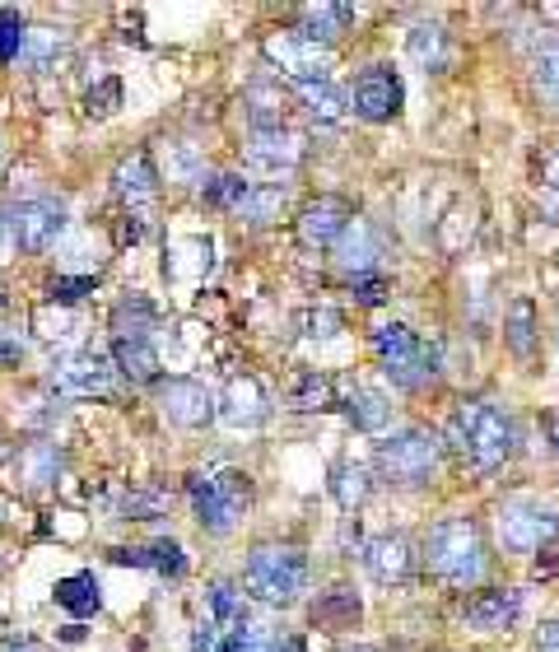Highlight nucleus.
<instances>
[{
	"mask_svg": "<svg viewBox=\"0 0 559 652\" xmlns=\"http://www.w3.org/2000/svg\"><path fill=\"white\" fill-rule=\"evenodd\" d=\"M559 532V518L550 513L546 503H532V499H513L499 508V541L509 545L518 555H536L546 550Z\"/></svg>",
	"mask_w": 559,
	"mask_h": 652,
	"instance_id": "0eeeda50",
	"label": "nucleus"
},
{
	"mask_svg": "<svg viewBox=\"0 0 559 652\" xmlns=\"http://www.w3.org/2000/svg\"><path fill=\"white\" fill-rule=\"evenodd\" d=\"M378 252H382V238H378V228L369 224V220H349L345 224V234L336 238V261H341V271H349V275H369V266L378 261Z\"/></svg>",
	"mask_w": 559,
	"mask_h": 652,
	"instance_id": "dca6fc26",
	"label": "nucleus"
},
{
	"mask_svg": "<svg viewBox=\"0 0 559 652\" xmlns=\"http://www.w3.org/2000/svg\"><path fill=\"white\" fill-rule=\"evenodd\" d=\"M266 57L280 66V75H289L294 84H318L331 80V51L318 47L312 38H304L299 28L289 33H271L266 38Z\"/></svg>",
	"mask_w": 559,
	"mask_h": 652,
	"instance_id": "1a4fd4ad",
	"label": "nucleus"
},
{
	"mask_svg": "<svg viewBox=\"0 0 559 652\" xmlns=\"http://www.w3.org/2000/svg\"><path fill=\"white\" fill-rule=\"evenodd\" d=\"M47 387L57 396H70V401L108 396L112 392V364H108V355H98V349H80V355H66V359L51 364Z\"/></svg>",
	"mask_w": 559,
	"mask_h": 652,
	"instance_id": "6e6552de",
	"label": "nucleus"
},
{
	"mask_svg": "<svg viewBox=\"0 0 559 652\" xmlns=\"http://www.w3.org/2000/svg\"><path fill=\"white\" fill-rule=\"evenodd\" d=\"M355 112L364 121H388L401 112V80L392 66H369L364 75L355 80Z\"/></svg>",
	"mask_w": 559,
	"mask_h": 652,
	"instance_id": "f8f14e48",
	"label": "nucleus"
},
{
	"mask_svg": "<svg viewBox=\"0 0 559 652\" xmlns=\"http://www.w3.org/2000/svg\"><path fill=\"white\" fill-rule=\"evenodd\" d=\"M51 602H57L61 610H70V615H94L98 606H103V596H98V578L94 573H70V578H61L57 588H51Z\"/></svg>",
	"mask_w": 559,
	"mask_h": 652,
	"instance_id": "393cba45",
	"label": "nucleus"
},
{
	"mask_svg": "<svg viewBox=\"0 0 559 652\" xmlns=\"http://www.w3.org/2000/svg\"><path fill=\"white\" fill-rule=\"evenodd\" d=\"M299 327H304V336L326 341V336H336V331H341V312H331V308H308V312L299 317Z\"/></svg>",
	"mask_w": 559,
	"mask_h": 652,
	"instance_id": "37998d69",
	"label": "nucleus"
},
{
	"mask_svg": "<svg viewBox=\"0 0 559 652\" xmlns=\"http://www.w3.org/2000/svg\"><path fill=\"white\" fill-rule=\"evenodd\" d=\"M248 164L261 173H294L304 164V135H294L285 127L275 131H252L248 140Z\"/></svg>",
	"mask_w": 559,
	"mask_h": 652,
	"instance_id": "ddd939ff",
	"label": "nucleus"
},
{
	"mask_svg": "<svg viewBox=\"0 0 559 652\" xmlns=\"http://www.w3.org/2000/svg\"><path fill=\"white\" fill-rule=\"evenodd\" d=\"M312 615H318L322 625H331V629H349V625L359 620V596H355V592H345V588H331Z\"/></svg>",
	"mask_w": 559,
	"mask_h": 652,
	"instance_id": "7c9ffc66",
	"label": "nucleus"
},
{
	"mask_svg": "<svg viewBox=\"0 0 559 652\" xmlns=\"http://www.w3.org/2000/svg\"><path fill=\"white\" fill-rule=\"evenodd\" d=\"M289 405L294 411H331L336 405V382L326 374H299L289 387Z\"/></svg>",
	"mask_w": 559,
	"mask_h": 652,
	"instance_id": "cd10ccee",
	"label": "nucleus"
},
{
	"mask_svg": "<svg viewBox=\"0 0 559 652\" xmlns=\"http://www.w3.org/2000/svg\"><path fill=\"white\" fill-rule=\"evenodd\" d=\"M61 462L66 457L57 443H28V448H20V457H14V475H20L24 489H47L61 475Z\"/></svg>",
	"mask_w": 559,
	"mask_h": 652,
	"instance_id": "412c9836",
	"label": "nucleus"
},
{
	"mask_svg": "<svg viewBox=\"0 0 559 652\" xmlns=\"http://www.w3.org/2000/svg\"><path fill=\"white\" fill-rule=\"evenodd\" d=\"M140 569H154L164 578H182L187 573V555L178 541H154V545H140Z\"/></svg>",
	"mask_w": 559,
	"mask_h": 652,
	"instance_id": "c756f323",
	"label": "nucleus"
},
{
	"mask_svg": "<svg viewBox=\"0 0 559 652\" xmlns=\"http://www.w3.org/2000/svg\"><path fill=\"white\" fill-rule=\"evenodd\" d=\"M159 405H164V415L173 419V425H182V429H201V425H210V419L219 415L215 396H210L201 382H191V378L164 382L159 387Z\"/></svg>",
	"mask_w": 559,
	"mask_h": 652,
	"instance_id": "9b49d317",
	"label": "nucleus"
},
{
	"mask_svg": "<svg viewBox=\"0 0 559 652\" xmlns=\"http://www.w3.org/2000/svg\"><path fill=\"white\" fill-rule=\"evenodd\" d=\"M20 51H24V20H20V10H0V66L20 61Z\"/></svg>",
	"mask_w": 559,
	"mask_h": 652,
	"instance_id": "58836bf2",
	"label": "nucleus"
},
{
	"mask_svg": "<svg viewBox=\"0 0 559 652\" xmlns=\"http://www.w3.org/2000/svg\"><path fill=\"white\" fill-rule=\"evenodd\" d=\"M364 564H369V573L378 578V583H406L411 578V564H415V555H411V541L406 536H378V541H369L364 545Z\"/></svg>",
	"mask_w": 559,
	"mask_h": 652,
	"instance_id": "a211bd4d",
	"label": "nucleus"
},
{
	"mask_svg": "<svg viewBox=\"0 0 559 652\" xmlns=\"http://www.w3.org/2000/svg\"><path fill=\"white\" fill-rule=\"evenodd\" d=\"M205 620L215 625L219 633H229V639H252V629H248V602H242V592L234 583H210V592H205Z\"/></svg>",
	"mask_w": 559,
	"mask_h": 652,
	"instance_id": "f3484780",
	"label": "nucleus"
},
{
	"mask_svg": "<svg viewBox=\"0 0 559 652\" xmlns=\"http://www.w3.org/2000/svg\"><path fill=\"white\" fill-rule=\"evenodd\" d=\"M121 108V80L108 75V80H98L90 94H84V112L90 117H112Z\"/></svg>",
	"mask_w": 559,
	"mask_h": 652,
	"instance_id": "4c0bfd02",
	"label": "nucleus"
},
{
	"mask_svg": "<svg viewBox=\"0 0 559 652\" xmlns=\"http://www.w3.org/2000/svg\"><path fill=\"white\" fill-rule=\"evenodd\" d=\"M252 103V127L257 131H275L280 127V117H285V94L271 90V84H257V90L248 94Z\"/></svg>",
	"mask_w": 559,
	"mask_h": 652,
	"instance_id": "473e14b6",
	"label": "nucleus"
},
{
	"mask_svg": "<svg viewBox=\"0 0 559 652\" xmlns=\"http://www.w3.org/2000/svg\"><path fill=\"white\" fill-rule=\"evenodd\" d=\"M536 652H559V625L550 620V625H540V633H536Z\"/></svg>",
	"mask_w": 559,
	"mask_h": 652,
	"instance_id": "de8ad7c7",
	"label": "nucleus"
},
{
	"mask_svg": "<svg viewBox=\"0 0 559 652\" xmlns=\"http://www.w3.org/2000/svg\"><path fill=\"white\" fill-rule=\"evenodd\" d=\"M536 90H540V98L559 108V43L540 47V57H536Z\"/></svg>",
	"mask_w": 559,
	"mask_h": 652,
	"instance_id": "e433bc0d",
	"label": "nucleus"
},
{
	"mask_svg": "<svg viewBox=\"0 0 559 652\" xmlns=\"http://www.w3.org/2000/svg\"><path fill=\"white\" fill-rule=\"evenodd\" d=\"M411 57L425 66V70H439V66H443V28L419 24V28L411 33Z\"/></svg>",
	"mask_w": 559,
	"mask_h": 652,
	"instance_id": "f704fd0d",
	"label": "nucleus"
},
{
	"mask_svg": "<svg viewBox=\"0 0 559 652\" xmlns=\"http://www.w3.org/2000/svg\"><path fill=\"white\" fill-rule=\"evenodd\" d=\"M503 331H509V349L518 359H532L536 355V304L532 298H518V304L509 308V322H503Z\"/></svg>",
	"mask_w": 559,
	"mask_h": 652,
	"instance_id": "bb28decb",
	"label": "nucleus"
},
{
	"mask_svg": "<svg viewBox=\"0 0 559 652\" xmlns=\"http://www.w3.org/2000/svg\"><path fill=\"white\" fill-rule=\"evenodd\" d=\"M94 285H98V275H57L47 285V298L51 304H80L84 294H94Z\"/></svg>",
	"mask_w": 559,
	"mask_h": 652,
	"instance_id": "a19ab883",
	"label": "nucleus"
},
{
	"mask_svg": "<svg viewBox=\"0 0 559 652\" xmlns=\"http://www.w3.org/2000/svg\"><path fill=\"white\" fill-rule=\"evenodd\" d=\"M345 411H349V419H355V429H364V434L388 429V419H392V405L382 401V392H373V387H355L349 401H345Z\"/></svg>",
	"mask_w": 559,
	"mask_h": 652,
	"instance_id": "a878e982",
	"label": "nucleus"
},
{
	"mask_svg": "<svg viewBox=\"0 0 559 652\" xmlns=\"http://www.w3.org/2000/svg\"><path fill=\"white\" fill-rule=\"evenodd\" d=\"M14 248V242H10V228H5V215H0V261H5V252Z\"/></svg>",
	"mask_w": 559,
	"mask_h": 652,
	"instance_id": "8fccbe9b",
	"label": "nucleus"
},
{
	"mask_svg": "<svg viewBox=\"0 0 559 652\" xmlns=\"http://www.w3.org/2000/svg\"><path fill=\"white\" fill-rule=\"evenodd\" d=\"M248 191H252V182H242L238 173H224V178L205 182V201H210V205H219V210H238Z\"/></svg>",
	"mask_w": 559,
	"mask_h": 652,
	"instance_id": "c9c22d12",
	"label": "nucleus"
},
{
	"mask_svg": "<svg viewBox=\"0 0 559 652\" xmlns=\"http://www.w3.org/2000/svg\"><path fill=\"white\" fill-rule=\"evenodd\" d=\"M355 220V210L341 197H318L304 215H299V238L308 248H336V238L345 234V224Z\"/></svg>",
	"mask_w": 559,
	"mask_h": 652,
	"instance_id": "4468645a",
	"label": "nucleus"
},
{
	"mask_svg": "<svg viewBox=\"0 0 559 652\" xmlns=\"http://www.w3.org/2000/svg\"><path fill=\"white\" fill-rule=\"evenodd\" d=\"M540 178H546V187L559 191V150H550L546 158H540Z\"/></svg>",
	"mask_w": 559,
	"mask_h": 652,
	"instance_id": "09e8293b",
	"label": "nucleus"
},
{
	"mask_svg": "<svg viewBox=\"0 0 559 652\" xmlns=\"http://www.w3.org/2000/svg\"><path fill=\"white\" fill-rule=\"evenodd\" d=\"M145 238V220L140 215H121V224H117V242L127 248V242H140Z\"/></svg>",
	"mask_w": 559,
	"mask_h": 652,
	"instance_id": "49530a36",
	"label": "nucleus"
},
{
	"mask_svg": "<svg viewBox=\"0 0 559 652\" xmlns=\"http://www.w3.org/2000/svg\"><path fill=\"white\" fill-rule=\"evenodd\" d=\"M112 187L127 205H145L154 191H159V168H154L150 150H135L131 158H121L117 173H112Z\"/></svg>",
	"mask_w": 559,
	"mask_h": 652,
	"instance_id": "aec40b11",
	"label": "nucleus"
},
{
	"mask_svg": "<svg viewBox=\"0 0 559 652\" xmlns=\"http://www.w3.org/2000/svg\"><path fill=\"white\" fill-rule=\"evenodd\" d=\"M555 443H559V415H555Z\"/></svg>",
	"mask_w": 559,
	"mask_h": 652,
	"instance_id": "3c124183",
	"label": "nucleus"
},
{
	"mask_svg": "<svg viewBox=\"0 0 559 652\" xmlns=\"http://www.w3.org/2000/svg\"><path fill=\"white\" fill-rule=\"evenodd\" d=\"M373 349L382 359V374L401 387H419L425 378H433V364H439V349L419 345L411 336V327H401V322H382L373 331Z\"/></svg>",
	"mask_w": 559,
	"mask_h": 652,
	"instance_id": "39448f33",
	"label": "nucleus"
},
{
	"mask_svg": "<svg viewBox=\"0 0 559 652\" xmlns=\"http://www.w3.org/2000/svg\"><path fill=\"white\" fill-rule=\"evenodd\" d=\"M355 294H359V304L378 308L382 298H388V280H382V275H355Z\"/></svg>",
	"mask_w": 559,
	"mask_h": 652,
	"instance_id": "c03bdc74",
	"label": "nucleus"
},
{
	"mask_svg": "<svg viewBox=\"0 0 559 652\" xmlns=\"http://www.w3.org/2000/svg\"><path fill=\"white\" fill-rule=\"evenodd\" d=\"M24 359V341L10 336V331H0V368H14Z\"/></svg>",
	"mask_w": 559,
	"mask_h": 652,
	"instance_id": "a18cd8bd",
	"label": "nucleus"
},
{
	"mask_svg": "<svg viewBox=\"0 0 559 652\" xmlns=\"http://www.w3.org/2000/svg\"><path fill=\"white\" fill-rule=\"evenodd\" d=\"M187 495H191V508H197V522L205 526V532H234V522L248 513L252 503V481L234 466L224 471H197L187 475Z\"/></svg>",
	"mask_w": 559,
	"mask_h": 652,
	"instance_id": "f03ea898",
	"label": "nucleus"
},
{
	"mask_svg": "<svg viewBox=\"0 0 559 652\" xmlns=\"http://www.w3.org/2000/svg\"><path fill=\"white\" fill-rule=\"evenodd\" d=\"M20 61L28 66V75H47V70H57V66L66 61V33H57V28H33V33H24Z\"/></svg>",
	"mask_w": 559,
	"mask_h": 652,
	"instance_id": "5701e85b",
	"label": "nucleus"
},
{
	"mask_svg": "<svg viewBox=\"0 0 559 652\" xmlns=\"http://www.w3.org/2000/svg\"><path fill=\"white\" fill-rule=\"evenodd\" d=\"M299 94H304V103H308V112L318 117V121H341L345 117V94L336 90L331 80H318V84H299Z\"/></svg>",
	"mask_w": 559,
	"mask_h": 652,
	"instance_id": "c85d7f7f",
	"label": "nucleus"
},
{
	"mask_svg": "<svg viewBox=\"0 0 559 652\" xmlns=\"http://www.w3.org/2000/svg\"><path fill=\"white\" fill-rule=\"evenodd\" d=\"M518 615H522V592L499 588V592H480L476 602L466 606V625L480 633H499V629H509Z\"/></svg>",
	"mask_w": 559,
	"mask_h": 652,
	"instance_id": "6ab92c4d",
	"label": "nucleus"
},
{
	"mask_svg": "<svg viewBox=\"0 0 559 652\" xmlns=\"http://www.w3.org/2000/svg\"><path fill=\"white\" fill-rule=\"evenodd\" d=\"M5 228H10V242L20 252H47L66 228V210H61V201H47V197L24 201L5 215Z\"/></svg>",
	"mask_w": 559,
	"mask_h": 652,
	"instance_id": "9d476101",
	"label": "nucleus"
},
{
	"mask_svg": "<svg viewBox=\"0 0 559 652\" xmlns=\"http://www.w3.org/2000/svg\"><path fill=\"white\" fill-rule=\"evenodd\" d=\"M164 495H154V489H131L127 499H121V518L127 522H145V518H154V513H164Z\"/></svg>",
	"mask_w": 559,
	"mask_h": 652,
	"instance_id": "79ce46f5",
	"label": "nucleus"
},
{
	"mask_svg": "<svg viewBox=\"0 0 559 652\" xmlns=\"http://www.w3.org/2000/svg\"><path fill=\"white\" fill-rule=\"evenodd\" d=\"M242 648H248V639H229V633H219L210 620L191 629V652H242Z\"/></svg>",
	"mask_w": 559,
	"mask_h": 652,
	"instance_id": "ea45409f",
	"label": "nucleus"
},
{
	"mask_svg": "<svg viewBox=\"0 0 559 652\" xmlns=\"http://www.w3.org/2000/svg\"><path fill=\"white\" fill-rule=\"evenodd\" d=\"M304 583H308V559L294 545H257L248 559V573H242V588L266 606L299 602Z\"/></svg>",
	"mask_w": 559,
	"mask_h": 652,
	"instance_id": "20e7f679",
	"label": "nucleus"
},
{
	"mask_svg": "<svg viewBox=\"0 0 559 652\" xmlns=\"http://www.w3.org/2000/svg\"><path fill=\"white\" fill-rule=\"evenodd\" d=\"M280 205H285V191H280V187H252L248 197H242L238 215L252 220V224H271L280 215Z\"/></svg>",
	"mask_w": 559,
	"mask_h": 652,
	"instance_id": "72a5a7b5",
	"label": "nucleus"
},
{
	"mask_svg": "<svg viewBox=\"0 0 559 652\" xmlns=\"http://www.w3.org/2000/svg\"><path fill=\"white\" fill-rule=\"evenodd\" d=\"M215 405H219V419L234 429H252L266 419V392H261L257 378H229V387H224V396Z\"/></svg>",
	"mask_w": 559,
	"mask_h": 652,
	"instance_id": "2eb2a0df",
	"label": "nucleus"
},
{
	"mask_svg": "<svg viewBox=\"0 0 559 652\" xmlns=\"http://www.w3.org/2000/svg\"><path fill=\"white\" fill-rule=\"evenodd\" d=\"M112 364H117V374L127 382H154V378H159V355H154V345L135 341V336H117L112 341Z\"/></svg>",
	"mask_w": 559,
	"mask_h": 652,
	"instance_id": "4be33fe9",
	"label": "nucleus"
},
{
	"mask_svg": "<svg viewBox=\"0 0 559 652\" xmlns=\"http://www.w3.org/2000/svg\"><path fill=\"white\" fill-rule=\"evenodd\" d=\"M355 24V5H326V0H318V5H304V38L312 43H331V38H341V33Z\"/></svg>",
	"mask_w": 559,
	"mask_h": 652,
	"instance_id": "b1692460",
	"label": "nucleus"
},
{
	"mask_svg": "<svg viewBox=\"0 0 559 652\" xmlns=\"http://www.w3.org/2000/svg\"><path fill=\"white\" fill-rule=\"evenodd\" d=\"M378 466L396 485H425L433 475V466H439V438L425 434V429L396 434L378 448Z\"/></svg>",
	"mask_w": 559,
	"mask_h": 652,
	"instance_id": "423d86ee",
	"label": "nucleus"
},
{
	"mask_svg": "<svg viewBox=\"0 0 559 652\" xmlns=\"http://www.w3.org/2000/svg\"><path fill=\"white\" fill-rule=\"evenodd\" d=\"M425 564H429V573H439L443 583H452V588L476 583L480 569H485V550H480L476 522L443 518L429 532V541H425Z\"/></svg>",
	"mask_w": 559,
	"mask_h": 652,
	"instance_id": "7ed1b4c3",
	"label": "nucleus"
},
{
	"mask_svg": "<svg viewBox=\"0 0 559 652\" xmlns=\"http://www.w3.org/2000/svg\"><path fill=\"white\" fill-rule=\"evenodd\" d=\"M448 438H452V448L466 452L480 471H489V466H499L503 457L513 452V419L503 415L499 405L466 401L462 411L448 419Z\"/></svg>",
	"mask_w": 559,
	"mask_h": 652,
	"instance_id": "f257e3e1",
	"label": "nucleus"
},
{
	"mask_svg": "<svg viewBox=\"0 0 559 652\" xmlns=\"http://www.w3.org/2000/svg\"><path fill=\"white\" fill-rule=\"evenodd\" d=\"M331 495L341 499V508H359L364 499H369V471L341 462L336 471H331Z\"/></svg>",
	"mask_w": 559,
	"mask_h": 652,
	"instance_id": "2f4dec72",
	"label": "nucleus"
}]
</instances>
